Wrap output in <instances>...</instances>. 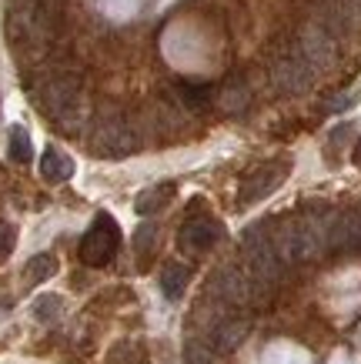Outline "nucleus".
<instances>
[{"mask_svg": "<svg viewBox=\"0 0 361 364\" xmlns=\"http://www.w3.org/2000/svg\"><path fill=\"white\" fill-rule=\"evenodd\" d=\"M248 100H251V94H248V87L241 84V80H228V84H221L218 90V107L228 114H241L244 107H248Z\"/></svg>", "mask_w": 361, "mask_h": 364, "instance_id": "obj_17", "label": "nucleus"}, {"mask_svg": "<svg viewBox=\"0 0 361 364\" xmlns=\"http://www.w3.org/2000/svg\"><path fill=\"white\" fill-rule=\"evenodd\" d=\"M157 237V228L154 224H141L137 234H134V251H137V264L147 267V251H151V241Z\"/></svg>", "mask_w": 361, "mask_h": 364, "instance_id": "obj_21", "label": "nucleus"}, {"mask_svg": "<svg viewBox=\"0 0 361 364\" xmlns=\"http://www.w3.org/2000/svg\"><path fill=\"white\" fill-rule=\"evenodd\" d=\"M208 294L218 301V304H224V308H261V304L271 301L274 287L254 281L244 267L224 264L214 271V277H211Z\"/></svg>", "mask_w": 361, "mask_h": 364, "instance_id": "obj_1", "label": "nucleus"}, {"mask_svg": "<svg viewBox=\"0 0 361 364\" xmlns=\"http://www.w3.org/2000/svg\"><path fill=\"white\" fill-rule=\"evenodd\" d=\"M57 7L51 0H11L7 4V37L14 44H41L57 31Z\"/></svg>", "mask_w": 361, "mask_h": 364, "instance_id": "obj_2", "label": "nucleus"}, {"mask_svg": "<svg viewBox=\"0 0 361 364\" xmlns=\"http://www.w3.org/2000/svg\"><path fill=\"white\" fill-rule=\"evenodd\" d=\"M187 281H191V267L184 261H167L161 267V291H164L167 301H181L187 291Z\"/></svg>", "mask_w": 361, "mask_h": 364, "instance_id": "obj_14", "label": "nucleus"}, {"mask_svg": "<svg viewBox=\"0 0 361 364\" xmlns=\"http://www.w3.org/2000/svg\"><path fill=\"white\" fill-rule=\"evenodd\" d=\"M94 154L100 157H127L137 151V137L120 117H104L94 127Z\"/></svg>", "mask_w": 361, "mask_h": 364, "instance_id": "obj_7", "label": "nucleus"}, {"mask_svg": "<svg viewBox=\"0 0 361 364\" xmlns=\"http://www.w3.org/2000/svg\"><path fill=\"white\" fill-rule=\"evenodd\" d=\"M7 154H11L14 164H31V161H33V144H31L27 127L14 124L11 131H7Z\"/></svg>", "mask_w": 361, "mask_h": 364, "instance_id": "obj_16", "label": "nucleus"}, {"mask_svg": "<svg viewBox=\"0 0 361 364\" xmlns=\"http://www.w3.org/2000/svg\"><path fill=\"white\" fill-rule=\"evenodd\" d=\"M301 57L311 67H328L335 60V41L321 27H305L301 31Z\"/></svg>", "mask_w": 361, "mask_h": 364, "instance_id": "obj_12", "label": "nucleus"}, {"mask_svg": "<svg viewBox=\"0 0 361 364\" xmlns=\"http://www.w3.org/2000/svg\"><path fill=\"white\" fill-rule=\"evenodd\" d=\"M271 77H274V84H278V90H285V94H301V90L311 87L315 67L308 64L301 54H285V57L274 60Z\"/></svg>", "mask_w": 361, "mask_h": 364, "instance_id": "obj_9", "label": "nucleus"}, {"mask_svg": "<svg viewBox=\"0 0 361 364\" xmlns=\"http://www.w3.org/2000/svg\"><path fill=\"white\" fill-rule=\"evenodd\" d=\"M177 97H181L187 111H204L211 100V87H204V84H177Z\"/></svg>", "mask_w": 361, "mask_h": 364, "instance_id": "obj_19", "label": "nucleus"}, {"mask_svg": "<svg viewBox=\"0 0 361 364\" xmlns=\"http://www.w3.org/2000/svg\"><path fill=\"white\" fill-rule=\"evenodd\" d=\"M248 334H251V321L244 318V314H234V311H218V314L204 324V341L218 354L238 351Z\"/></svg>", "mask_w": 361, "mask_h": 364, "instance_id": "obj_6", "label": "nucleus"}, {"mask_svg": "<svg viewBox=\"0 0 361 364\" xmlns=\"http://www.w3.org/2000/svg\"><path fill=\"white\" fill-rule=\"evenodd\" d=\"M184 361L187 364H218V351L211 348L204 338H187L184 344Z\"/></svg>", "mask_w": 361, "mask_h": 364, "instance_id": "obj_20", "label": "nucleus"}, {"mask_svg": "<svg viewBox=\"0 0 361 364\" xmlns=\"http://www.w3.org/2000/svg\"><path fill=\"white\" fill-rule=\"evenodd\" d=\"M241 251H244V271L254 277V281H261V284H278L281 281V257L274 251V241H271V231L264 228V224H254L244 231L241 237Z\"/></svg>", "mask_w": 361, "mask_h": 364, "instance_id": "obj_3", "label": "nucleus"}, {"mask_svg": "<svg viewBox=\"0 0 361 364\" xmlns=\"http://www.w3.org/2000/svg\"><path fill=\"white\" fill-rule=\"evenodd\" d=\"M117 247H120V228L114 224L110 214H98L94 224L88 228V234L80 237L77 254H80V261L88 267H108L114 261Z\"/></svg>", "mask_w": 361, "mask_h": 364, "instance_id": "obj_5", "label": "nucleus"}, {"mask_svg": "<svg viewBox=\"0 0 361 364\" xmlns=\"http://www.w3.org/2000/svg\"><path fill=\"white\" fill-rule=\"evenodd\" d=\"M351 161H355V167H361V137H358V144H355V151H351Z\"/></svg>", "mask_w": 361, "mask_h": 364, "instance_id": "obj_24", "label": "nucleus"}, {"mask_svg": "<svg viewBox=\"0 0 361 364\" xmlns=\"http://www.w3.org/2000/svg\"><path fill=\"white\" fill-rule=\"evenodd\" d=\"M57 314H61V298H57V294L37 298V304H33V318L47 324V321H57Z\"/></svg>", "mask_w": 361, "mask_h": 364, "instance_id": "obj_22", "label": "nucleus"}, {"mask_svg": "<svg viewBox=\"0 0 361 364\" xmlns=\"http://www.w3.org/2000/svg\"><path fill=\"white\" fill-rule=\"evenodd\" d=\"M54 271H57L54 254H37V257H31V261L23 264V284L27 287L41 284V281H47V277H54Z\"/></svg>", "mask_w": 361, "mask_h": 364, "instance_id": "obj_18", "label": "nucleus"}, {"mask_svg": "<svg viewBox=\"0 0 361 364\" xmlns=\"http://www.w3.org/2000/svg\"><path fill=\"white\" fill-rule=\"evenodd\" d=\"M328 247L361 254V210H331Z\"/></svg>", "mask_w": 361, "mask_h": 364, "instance_id": "obj_10", "label": "nucleus"}, {"mask_svg": "<svg viewBox=\"0 0 361 364\" xmlns=\"http://www.w3.org/2000/svg\"><path fill=\"white\" fill-rule=\"evenodd\" d=\"M41 107L64 131H74L77 117H80V84H77L74 74H57V77L44 80V87H41Z\"/></svg>", "mask_w": 361, "mask_h": 364, "instance_id": "obj_4", "label": "nucleus"}, {"mask_svg": "<svg viewBox=\"0 0 361 364\" xmlns=\"http://www.w3.org/2000/svg\"><path fill=\"white\" fill-rule=\"evenodd\" d=\"M288 177V164L285 161H271V164H261L254 167L251 174L241 181V191H238V200L241 208H248V204H258L264 200L271 191L281 188V181Z\"/></svg>", "mask_w": 361, "mask_h": 364, "instance_id": "obj_8", "label": "nucleus"}, {"mask_svg": "<svg viewBox=\"0 0 361 364\" xmlns=\"http://www.w3.org/2000/svg\"><path fill=\"white\" fill-rule=\"evenodd\" d=\"M171 198H174V184L167 181V184H157V188L141 191V198L134 200V210H137L141 218H151V214H157Z\"/></svg>", "mask_w": 361, "mask_h": 364, "instance_id": "obj_15", "label": "nucleus"}, {"mask_svg": "<svg viewBox=\"0 0 361 364\" xmlns=\"http://www.w3.org/2000/svg\"><path fill=\"white\" fill-rule=\"evenodd\" d=\"M221 241V224L211 218H191L177 231V247L184 254H204Z\"/></svg>", "mask_w": 361, "mask_h": 364, "instance_id": "obj_11", "label": "nucleus"}, {"mask_svg": "<svg viewBox=\"0 0 361 364\" xmlns=\"http://www.w3.org/2000/svg\"><path fill=\"white\" fill-rule=\"evenodd\" d=\"M11 251H14V228L7 221H0V264L11 257Z\"/></svg>", "mask_w": 361, "mask_h": 364, "instance_id": "obj_23", "label": "nucleus"}, {"mask_svg": "<svg viewBox=\"0 0 361 364\" xmlns=\"http://www.w3.org/2000/svg\"><path fill=\"white\" fill-rule=\"evenodd\" d=\"M41 177H44L47 184H64V181L74 177V161H70L64 151L47 147L44 154H41Z\"/></svg>", "mask_w": 361, "mask_h": 364, "instance_id": "obj_13", "label": "nucleus"}]
</instances>
